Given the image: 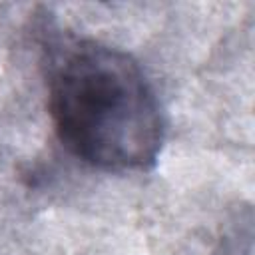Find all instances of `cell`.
Wrapping results in <instances>:
<instances>
[{
    "mask_svg": "<svg viewBox=\"0 0 255 255\" xmlns=\"http://www.w3.org/2000/svg\"><path fill=\"white\" fill-rule=\"evenodd\" d=\"M46 88L54 131L74 157L114 173L157 163L163 112L129 54L88 38L56 40L48 48Z\"/></svg>",
    "mask_w": 255,
    "mask_h": 255,
    "instance_id": "cell-1",
    "label": "cell"
}]
</instances>
